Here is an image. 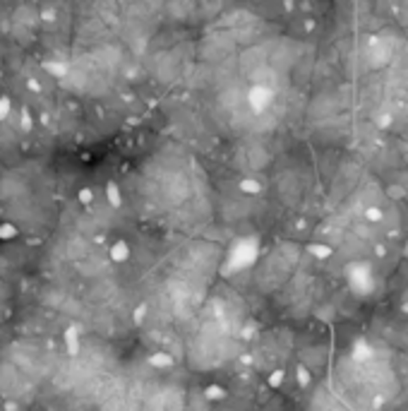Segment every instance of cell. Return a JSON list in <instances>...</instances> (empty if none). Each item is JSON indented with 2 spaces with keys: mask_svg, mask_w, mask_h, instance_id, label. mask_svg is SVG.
Wrapping results in <instances>:
<instances>
[{
  "mask_svg": "<svg viewBox=\"0 0 408 411\" xmlns=\"http://www.w3.org/2000/svg\"><path fill=\"white\" fill-rule=\"evenodd\" d=\"M348 284L353 288L355 293H360V296H370L372 293V288H375V272H372V267L367 265V262H358L353 265L348 272Z\"/></svg>",
  "mask_w": 408,
  "mask_h": 411,
  "instance_id": "6da1fadb",
  "label": "cell"
},
{
  "mask_svg": "<svg viewBox=\"0 0 408 411\" xmlns=\"http://www.w3.org/2000/svg\"><path fill=\"white\" fill-rule=\"evenodd\" d=\"M375 356V351H372V346L365 342H358L355 344V349H353V358L358 361V363H365V361H370V358Z\"/></svg>",
  "mask_w": 408,
  "mask_h": 411,
  "instance_id": "7a4b0ae2",
  "label": "cell"
},
{
  "mask_svg": "<svg viewBox=\"0 0 408 411\" xmlns=\"http://www.w3.org/2000/svg\"><path fill=\"white\" fill-rule=\"evenodd\" d=\"M310 253H312L314 258H319V260H326V258L334 255V250H331L329 246H324V243H314V246H310Z\"/></svg>",
  "mask_w": 408,
  "mask_h": 411,
  "instance_id": "3957f363",
  "label": "cell"
},
{
  "mask_svg": "<svg viewBox=\"0 0 408 411\" xmlns=\"http://www.w3.org/2000/svg\"><path fill=\"white\" fill-rule=\"evenodd\" d=\"M365 219L370 221V224H380V221L384 219V209H382V207H367Z\"/></svg>",
  "mask_w": 408,
  "mask_h": 411,
  "instance_id": "277c9868",
  "label": "cell"
},
{
  "mask_svg": "<svg viewBox=\"0 0 408 411\" xmlns=\"http://www.w3.org/2000/svg\"><path fill=\"white\" fill-rule=\"evenodd\" d=\"M298 383H300V387H307L310 385V373H307V368L305 366H298Z\"/></svg>",
  "mask_w": 408,
  "mask_h": 411,
  "instance_id": "5b68a950",
  "label": "cell"
}]
</instances>
